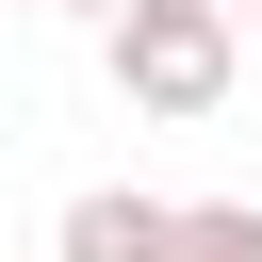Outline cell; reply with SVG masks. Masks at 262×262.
I'll list each match as a JSON object with an SVG mask.
<instances>
[{
  "mask_svg": "<svg viewBox=\"0 0 262 262\" xmlns=\"http://www.w3.org/2000/svg\"><path fill=\"white\" fill-rule=\"evenodd\" d=\"M98 66H115L131 115L180 131V115H213V98L246 82V16H229V0H131V16L98 33Z\"/></svg>",
  "mask_w": 262,
  "mask_h": 262,
  "instance_id": "obj_1",
  "label": "cell"
},
{
  "mask_svg": "<svg viewBox=\"0 0 262 262\" xmlns=\"http://www.w3.org/2000/svg\"><path fill=\"white\" fill-rule=\"evenodd\" d=\"M180 246V196H131V180H82L49 213V262H164Z\"/></svg>",
  "mask_w": 262,
  "mask_h": 262,
  "instance_id": "obj_2",
  "label": "cell"
},
{
  "mask_svg": "<svg viewBox=\"0 0 262 262\" xmlns=\"http://www.w3.org/2000/svg\"><path fill=\"white\" fill-rule=\"evenodd\" d=\"M164 262H262V213L246 196H180V246Z\"/></svg>",
  "mask_w": 262,
  "mask_h": 262,
  "instance_id": "obj_3",
  "label": "cell"
},
{
  "mask_svg": "<svg viewBox=\"0 0 262 262\" xmlns=\"http://www.w3.org/2000/svg\"><path fill=\"white\" fill-rule=\"evenodd\" d=\"M66 16H98V33H115V16H131V0H66Z\"/></svg>",
  "mask_w": 262,
  "mask_h": 262,
  "instance_id": "obj_4",
  "label": "cell"
},
{
  "mask_svg": "<svg viewBox=\"0 0 262 262\" xmlns=\"http://www.w3.org/2000/svg\"><path fill=\"white\" fill-rule=\"evenodd\" d=\"M229 16H262V0H229Z\"/></svg>",
  "mask_w": 262,
  "mask_h": 262,
  "instance_id": "obj_5",
  "label": "cell"
}]
</instances>
